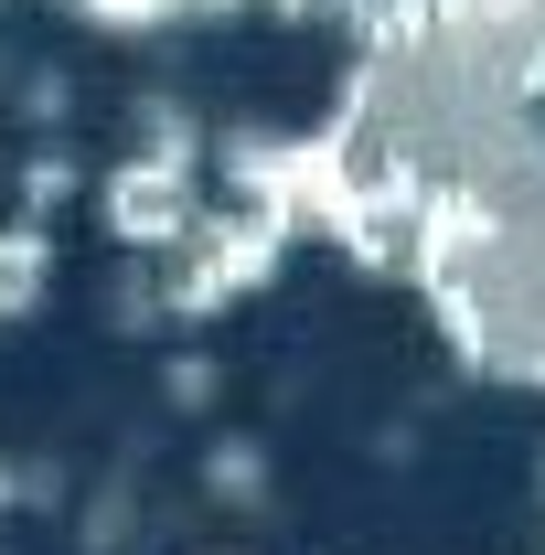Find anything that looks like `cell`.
Listing matches in <instances>:
<instances>
[{
    "label": "cell",
    "mask_w": 545,
    "mask_h": 555,
    "mask_svg": "<svg viewBox=\"0 0 545 555\" xmlns=\"http://www.w3.org/2000/svg\"><path fill=\"white\" fill-rule=\"evenodd\" d=\"M107 235L118 246H150V257H182L193 235H204V214H214V193H204V150H129L118 171H107Z\"/></svg>",
    "instance_id": "1"
},
{
    "label": "cell",
    "mask_w": 545,
    "mask_h": 555,
    "mask_svg": "<svg viewBox=\"0 0 545 555\" xmlns=\"http://www.w3.org/2000/svg\"><path fill=\"white\" fill-rule=\"evenodd\" d=\"M43 278H54V224L43 214H11L0 224V321H22L43 299Z\"/></svg>",
    "instance_id": "2"
},
{
    "label": "cell",
    "mask_w": 545,
    "mask_h": 555,
    "mask_svg": "<svg viewBox=\"0 0 545 555\" xmlns=\"http://www.w3.org/2000/svg\"><path fill=\"white\" fill-rule=\"evenodd\" d=\"M204 481L236 491V502H257V491H268V470H257V449H246V438H225V449L204 460Z\"/></svg>",
    "instance_id": "3"
}]
</instances>
